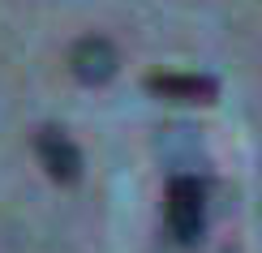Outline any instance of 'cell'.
Masks as SVG:
<instances>
[{
  "label": "cell",
  "instance_id": "1",
  "mask_svg": "<svg viewBox=\"0 0 262 253\" xmlns=\"http://www.w3.org/2000/svg\"><path fill=\"white\" fill-rule=\"evenodd\" d=\"M206 227V185L198 176H172L168 180V232L181 245H198Z\"/></svg>",
  "mask_w": 262,
  "mask_h": 253
},
{
  "label": "cell",
  "instance_id": "2",
  "mask_svg": "<svg viewBox=\"0 0 262 253\" xmlns=\"http://www.w3.org/2000/svg\"><path fill=\"white\" fill-rule=\"evenodd\" d=\"M35 155H39L43 172H48L52 180H60V185H78V176H82V150L73 146V137L64 133V129L43 125L39 133H35Z\"/></svg>",
  "mask_w": 262,
  "mask_h": 253
},
{
  "label": "cell",
  "instance_id": "4",
  "mask_svg": "<svg viewBox=\"0 0 262 253\" xmlns=\"http://www.w3.org/2000/svg\"><path fill=\"white\" fill-rule=\"evenodd\" d=\"M69 69H73V78H78V82L99 86V82H107L116 73V48L107 39H99V35H86V39L73 43Z\"/></svg>",
  "mask_w": 262,
  "mask_h": 253
},
{
  "label": "cell",
  "instance_id": "3",
  "mask_svg": "<svg viewBox=\"0 0 262 253\" xmlns=\"http://www.w3.org/2000/svg\"><path fill=\"white\" fill-rule=\"evenodd\" d=\"M146 90L168 103H215L220 78H211V73H150Z\"/></svg>",
  "mask_w": 262,
  "mask_h": 253
}]
</instances>
